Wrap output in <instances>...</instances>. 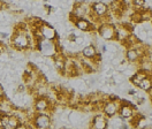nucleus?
<instances>
[{"instance_id": "nucleus-1", "label": "nucleus", "mask_w": 152, "mask_h": 129, "mask_svg": "<svg viewBox=\"0 0 152 129\" xmlns=\"http://www.w3.org/2000/svg\"><path fill=\"white\" fill-rule=\"evenodd\" d=\"M0 126L6 129H14L20 127V119L14 115L2 114L0 117Z\"/></svg>"}, {"instance_id": "nucleus-2", "label": "nucleus", "mask_w": 152, "mask_h": 129, "mask_svg": "<svg viewBox=\"0 0 152 129\" xmlns=\"http://www.w3.org/2000/svg\"><path fill=\"white\" fill-rule=\"evenodd\" d=\"M13 44L16 48L19 50H23V48H27L29 46V37L24 34H21L19 32L16 36L14 37L13 39Z\"/></svg>"}, {"instance_id": "nucleus-3", "label": "nucleus", "mask_w": 152, "mask_h": 129, "mask_svg": "<svg viewBox=\"0 0 152 129\" xmlns=\"http://www.w3.org/2000/svg\"><path fill=\"white\" fill-rule=\"evenodd\" d=\"M116 31L111 24H103L99 27V35L104 39H112L115 36Z\"/></svg>"}, {"instance_id": "nucleus-4", "label": "nucleus", "mask_w": 152, "mask_h": 129, "mask_svg": "<svg viewBox=\"0 0 152 129\" xmlns=\"http://www.w3.org/2000/svg\"><path fill=\"white\" fill-rule=\"evenodd\" d=\"M51 125V119L46 114H39L35 118V127L37 128H48Z\"/></svg>"}, {"instance_id": "nucleus-5", "label": "nucleus", "mask_w": 152, "mask_h": 129, "mask_svg": "<svg viewBox=\"0 0 152 129\" xmlns=\"http://www.w3.org/2000/svg\"><path fill=\"white\" fill-rule=\"evenodd\" d=\"M94 13H95L96 15H98V16H103L105 15L106 13H107V6L105 5L104 2H102V1H99V2H95L94 4V6H92V9H91Z\"/></svg>"}, {"instance_id": "nucleus-6", "label": "nucleus", "mask_w": 152, "mask_h": 129, "mask_svg": "<svg viewBox=\"0 0 152 129\" xmlns=\"http://www.w3.org/2000/svg\"><path fill=\"white\" fill-rule=\"evenodd\" d=\"M104 112H105V114L108 115V117L115 115L116 112H118V104L114 103V101H108L104 106Z\"/></svg>"}, {"instance_id": "nucleus-7", "label": "nucleus", "mask_w": 152, "mask_h": 129, "mask_svg": "<svg viewBox=\"0 0 152 129\" xmlns=\"http://www.w3.org/2000/svg\"><path fill=\"white\" fill-rule=\"evenodd\" d=\"M88 12H89V9H88V6H86V4H78V5L75 6L73 13H74V15H75L76 18H83Z\"/></svg>"}, {"instance_id": "nucleus-8", "label": "nucleus", "mask_w": 152, "mask_h": 129, "mask_svg": "<svg viewBox=\"0 0 152 129\" xmlns=\"http://www.w3.org/2000/svg\"><path fill=\"white\" fill-rule=\"evenodd\" d=\"M92 127H95L97 129H104L107 127V121H106V119H105L103 115H97L95 119H94Z\"/></svg>"}, {"instance_id": "nucleus-9", "label": "nucleus", "mask_w": 152, "mask_h": 129, "mask_svg": "<svg viewBox=\"0 0 152 129\" xmlns=\"http://www.w3.org/2000/svg\"><path fill=\"white\" fill-rule=\"evenodd\" d=\"M133 114H134V110L129 105H122L120 107V115H121V118L129 119V118L133 117Z\"/></svg>"}, {"instance_id": "nucleus-10", "label": "nucleus", "mask_w": 152, "mask_h": 129, "mask_svg": "<svg viewBox=\"0 0 152 129\" xmlns=\"http://www.w3.org/2000/svg\"><path fill=\"white\" fill-rule=\"evenodd\" d=\"M40 30H42V35H43V37H45L46 39H52V38H54V36H56V31H54L51 27L42 26V27H40Z\"/></svg>"}, {"instance_id": "nucleus-11", "label": "nucleus", "mask_w": 152, "mask_h": 129, "mask_svg": "<svg viewBox=\"0 0 152 129\" xmlns=\"http://www.w3.org/2000/svg\"><path fill=\"white\" fill-rule=\"evenodd\" d=\"M138 86H140L141 89H143V90H145V91H150L152 88V80L150 77H146V76H145L142 81L140 82Z\"/></svg>"}, {"instance_id": "nucleus-12", "label": "nucleus", "mask_w": 152, "mask_h": 129, "mask_svg": "<svg viewBox=\"0 0 152 129\" xmlns=\"http://www.w3.org/2000/svg\"><path fill=\"white\" fill-rule=\"evenodd\" d=\"M76 27L78 28L80 30H89L90 29V22L88 21V20H86V18H78L77 21H76Z\"/></svg>"}, {"instance_id": "nucleus-13", "label": "nucleus", "mask_w": 152, "mask_h": 129, "mask_svg": "<svg viewBox=\"0 0 152 129\" xmlns=\"http://www.w3.org/2000/svg\"><path fill=\"white\" fill-rule=\"evenodd\" d=\"M83 55L86 56V58H95L96 56V53H97V51H96V47L94 45H89L86 46V47H84L83 48Z\"/></svg>"}, {"instance_id": "nucleus-14", "label": "nucleus", "mask_w": 152, "mask_h": 129, "mask_svg": "<svg viewBox=\"0 0 152 129\" xmlns=\"http://www.w3.org/2000/svg\"><path fill=\"white\" fill-rule=\"evenodd\" d=\"M35 107H36V110L38 112H44V111L46 110L48 107V101L46 99H38L36 101V104H35Z\"/></svg>"}, {"instance_id": "nucleus-15", "label": "nucleus", "mask_w": 152, "mask_h": 129, "mask_svg": "<svg viewBox=\"0 0 152 129\" xmlns=\"http://www.w3.org/2000/svg\"><path fill=\"white\" fill-rule=\"evenodd\" d=\"M140 58V53L137 50H134V48H130L127 51V59L129 61H136L137 59Z\"/></svg>"}, {"instance_id": "nucleus-16", "label": "nucleus", "mask_w": 152, "mask_h": 129, "mask_svg": "<svg viewBox=\"0 0 152 129\" xmlns=\"http://www.w3.org/2000/svg\"><path fill=\"white\" fill-rule=\"evenodd\" d=\"M144 77H145V74H144V73L135 74L133 77H132V82H133L135 85H138V84H140V82L142 81Z\"/></svg>"}, {"instance_id": "nucleus-17", "label": "nucleus", "mask_w": 152, "mask_h": 129, "mask_svg": "<svg viewBox=\"0 0 152 129\" xmlns=\"http://www.w3.org/2000/svg\"><path fill=\"white\" fill-rule=\"evenodd\" d=\"M56 68H57L58 70H60V72L65 70V68H66L65 61H64L62 59H57V60H56Z\"/></svg>"}, {"instance_id": "nucleus-18", "label": "nucleus", "mask_w": 152, "mask_h": 129, "mask_svg": "<svg viewBox=\"0 0 152 129\" xmlns=\"http://www.w3.org/2000/svg\"><path fill=\"white\" fill-rule=\"evenodd\" d=\"M144 4H145V1L144 0H133V5L135 7H138V8H141L144 6Z\"/></svg>"}, {"instance_id": "nucleus-19", "label": "nucleus", "mask_w": 152, "mask_h": 129, "mask_svg": "<svg viewBox=\"0 0 152 129\" xmlns=\"http://www.w3.org/2000/svg\"><path fill=\"white\" fill-rule=\"evenodd\" d=\"M141 16H142V20H150L151 13L150 12H143V13H141Z\"/></svg>"}, {"instance_id": "nucleus-20", "label": "nucleus", "mask_w": 152, "mask_h": 129, "mask_svg": "<svg viewBox=\"0 0 152 129\" xmlns=\"http://www.w3.org/2000/svg\"><path fill=\"white\" fill-rule=\"evenodd\" d=\"M8 37V34H6V32H0V38H2V39H6Z\"/></svg>"}, {"instance_id": "nucleus-21", "label": "nucleus", "mask_w": 152, "mask_h": 129, "mask_svg": "<svg viewBox=\"0 0 152 129\" xmlns=\"http://www.w3.org/2000/svg\"><path fill=\"white\" fill-rule=\"evenodd\" d=\"M128 93L132 95V96H135V95H136V91H135L134 89H130V90H128Z\"/></svg>"}, {"instance_id": "nucleus-22", "label": "nucleus", "mask_w": 152, "mask_h": 129, "mask_svg": "<svg viewBox=\"0 0 152 129\" xmlns=\"http://www.w3.org/2000/svg\"><path fill=\"white\" fill-rule=\"evenodd\" d=\"M4 97V89H2V86L0 85V98H2Z\"/></svg>"}, {"instance_id": "nucleus-23", "label": "nucleus", "mask_w": 152, "mask_h": 129, "mask_svg": "<svg viewBox=\"0 0 152 129\" xmlns=\"http://www.w3.org/2000/svg\"><path fill=\"white\" fill-rule=\"evenodd\" d=\"M143 103H144V98H138V99H137V104L141 105V104H143Z\"/></svg>"}, {"instance_id": "nucleus-24", "label": "nucleus", "mask_w": 152, "mask_h": 129, "mask_svg": "<svg viewBox=\"0 0 152 129\" xmlns=\"http://www.w3.org/2000/svg\"><path fill=\"white\" fill-rule=\"evenodd\" d=\"M44 1H48V0H44Z\"/></svg>"}]
</instances>
